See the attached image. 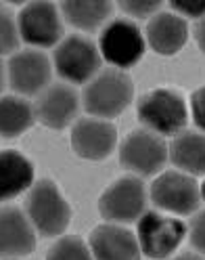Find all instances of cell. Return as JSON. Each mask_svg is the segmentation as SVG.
<instances>
[{"label":"cell","mask_w":205,"mask_h":260,"mask_svg":"<svg viewBox=\"0 0 205 260\" xmlns=\"http://www.w3.org/2000/svg\"><path fill=\"white\" fill-rule=\"evenodd\" d=\"M132 99V80L119 70H107L94 78L84 90V105L94 116L111 118L128 107Z\"/></svg>","instance_id":"cell-1"},{"label":"cell","mask_w":205,"mask_h":260,"mask_svg":"<svg viewBox=\"0 0 205 260\" xmlns=\"http://www.w3.org/2000/svg\"><path fill=\"white\" fill-rule=\"evenodd\" d=\"M29 218L44 235H59L69 222V206L51 181H40L34 185L27 198Z\"/></svg>","instance_id":"cell-2"},{"label":"cell","mask_w":205,"mask_h":260,"mask_svg":"<svg viewBox=\"0 0 205 260\" xmlns=\"http://www.w3.org/2000/svg\"><path fill=\"white\" fill-rule=\"evenodd\" d=\"M138 118L159 133L172 135L186 122V107L182 96L174 90L157 88L147 92L138 103Z\"/></svg>","instance_id":"cell-3"},{"label":"cell","mask_w":205,"mask_h":260,"mask_svg":"<svg viewBox=\"0 0 205 260\" xmlns=\"http://www.w3.org/2000/svg\"><path fill=\"white\" fill-rule=\"evenodd\" d=\"M101 51L105 59L117 65V68H128V65H134L143 57L145 42L138 27L132 21L115 19L103 29Z\"/></svg>","instance_id":"cell-4"},{"label":"cell","mask_w":205,"mask_h":260,"mask_svg":"<svg viewBox=\"0 0 205 260\" xmlns=\"http://www.w3.org/2000/svg\"><path fill=\"white\" fill-rule=\"evenodd\" d=\"M182 235H184V224L176 218L147 212L138 222L140 250L151 258H166L170 252H174Z\"/></svg>","instance_id":"cell-5"},{"label":"cell","mask_w":205,"mask_h":260,"mask_svg":"<svg viewBox=\"0 0 205 260\" xmlns=\"http://www.w3.org/2000/svg\"><path fill=\"white\" fill-rule=\"evenodd\" d=\"M55 65L63 78L71 82H84L99 68V53L94 44L82 36L65 38L55 53Z\"/></svg>","instance_id":"cell-6"},{"label":"cell","mask_w":205,"mask_h":260,"mask_svg":"<svg viewBox=\"0 0 205 260\" xmlns=\"http://www.w3.org/2000/svg\"><path fill=\"white\" fill-rule=\"evenodd\" d=\"M145 206V189L138 178L126 176L101 195V214L109 220H134Z\"/></svg>","instance_id":"cell-7"},{"label":"cell","mask_w":205,"mask_h":260,"mask_svg":"<svg viewBox=\"0 0 205 260\" xmlns=\"http://www.w3.org/2000/svg\"><path fill=\"white\" fill-rule=\"evenodd\" d=\"M166 155H168L166 143L153 133H147V130L130 133L121 143V151H119L124 166H128L130 170H136L140 174H151L159 170L166 161Z\"/></svg>","instance_id":"cell-8"},{"label":"cell","mask_w":205,"mask_h":260,"mask_svg":"<svg viewBox=\"0 0 205 260\" xmlns=\"http://www.w3.org/2000/svg\"><path fill=\"white\" fill-rule=\"evenodd\" d=\"M151 195H153V202L159 208L170 210V212H178V214L193 212L199 204L197 183L191 176L180 174V172L161 174L153 183Z\"/></svg>","instance_id":"cell-9"},{"label":"cell","mask_w":205,"mask_h":260,"mask_svg":"<svg viewBox=\"0 0 205 260\" xmlns=\"http://www.w3.org/2000/svg\"><path fill=\"white\" fill-rule=\"evenodd\" d=\"M19 27L23 40L29 44H38V46L55 44L61 36V21L57 7L51 3H44V0L29 3L19 15Z\"/></svg>","instance_id":"cell-10"},{"label":"cell","mask_w":205,"mask_h":260,"mask_svg":"<svg viewBox=\"0 0 205 260\" xmlns=\"http://www.w3.org/2000/svg\"><path fill=\"white\" fill-rule=\"evenodd\" d=\"M71 145L77 155L101 159L115 145V128L105 120H80L71 130Z\"/></svg>","instance_id":"cell-11"},{"label":"cell","mask_w":205,"mask_h":260,"mask_svg":"<svg viewBox=\"0 0 205 260\" xmlns=\"http://www.w3.org/2000/svg\"><path fill=\"white\" fill-rule=\"evenodd\" d=\"M9 78L15 90L34 94L38 92L51 78V65L42 53L23 51L15 55L9 63Z\"/></svg>","instance_id":"cell-12"},{"label":"cell","mask_w":205,"mask_h":260,"mask_svg":"<svg viewBox=\"0 0 205 260\" xmlns=\"http://www.w3.org/2000/svg\"><path fill=\"white\" fill-rule=\"evenodd\" d=\"M97 260H138V243L130 231L115 224L97 226L90 235Z\"/></svg>","instance_id":"cell-13"},{"label":"cell","mask_w":205,"mask_h":260,"mask_svg":"<svg viewBox=\"0 0 205 260\" xmlns=\"http://www.w3.org/2000/svg\"><path fill=\"white\" fill-rule=\"evenodd\" d=\"M0 246L7 256H25L34 250L36 237L29 222L17 208H5L0 216Z\"/></svg>","instance_id":"cell-14"},{"label":"cell","mask_w":205,"mask_h":260,"mask_svg":"<svg viewBox=\"0 0 205 260\" xmlns=\"http://www.w3.org/2000/svg\"><path fill=\"white\" fill-rule=\"evenodd\" d=\"M77 111V96L69 86H51L38 101V118L51 128H63Z\"/></svg>","instance_id":"cell-15"},{"label":"cell","mask_w":205,"mask_h":260,"mask_svg":"<svg viewBox=\"0 0 205 260\" xmlns=\"http://www.w3.org/2000/svg\"><path fill=\"white\" fill-rule=\"evenodd\" d=\"M147 36L157 53L174 55L186 42V23L174 13H159L149 21Z\"/></svg>","instance_id":"cell-16"},{"label":"cell","mask_w":205,"mask_h":260,"mask_svg":"<svg viewBox=\"0 0 205 260\" xmlns=\"http://www.w3.org/2000/svg\"><path fill=\"white\" fill-rule=\"evenodd\" d=\"M31 178H34V170L21 153L3 151L0 155V195L3 200L23 191L31 183Z\"/></svg>","instance_id":"cell-17"},{"label":"cell","mask_w":205,"mask_h":260,"mask_svg":"<svg viewBox=\"0 0 205 260\" xmlns=\"http://www.w3.org/2000/svg\"><path fill=\"white\" fill-rule=\"evenodd\" d=\"M172 161L195 174L205 172V135L182 133L172 143Z\"/></svg>","instance_id":"cell-18"},{"label":"cell","mask_w":205,"mask_h":260,"mask_svg":"<svg viewBox=\"0 0 205 260\" xmlns=\"http://www.w3.org/2000/svg\"><path fill=\"white\" fill-rule=\"evenodd\" d=\"M61 9L73 25L90 29L109 17L111 3L109 0H65Z\"/></svg>","instance_id":"cell-19"},{"label":"cell","mask_w":205,"mask_h":260,"mask_svg":"<svg viewBox=\"0 0 205 260\" xmlns=\"http://www.w3.org/2000/svg\"><path fill=\"white\" fill-rule=\"evenodd\" d=\"M31 122H34V113L25 101L17 96H5L3 105H0V130L5 137L23 133L25 128L31 126Z\"/></svg>","instance_id":"cell-20"},{"label":"cell","mask_w":205,"mask_h":260,"mask_svg":"<svg viewBox=\"0 0 205 260\" xmlns=\"http://www.w3.org/2000/svg\"><path fill=\"white\" fill-rule=\"evenodd\" d=\"M46 260H92L88 248L77 237H63L49 250Z\"/></svg>","instance_id":"cell-21"},{"label":"cell","mask_w":205,"mask_h":260,"mask_svg":"<svg viewBox=\"0 0 205 260\" xmlns=\"http://www.w3.org/2000/svg\"><path fill=\"white\" fill-rule=\"evenodd\" d=\"M157 7H159V0H121V9L138 17L153 13Z\"/></svg>","instance_id":"cell-22"},{"label":"cell","mask_w":205,"mask_h":260,"mask_svg":"<svg viewBox=\"0 0 205 260\" xmlns=\"http://www.w3.org/2000/svg\"><path fill=\"white\" fill-rule=\"evenodd\" d=\"M3 53H11L15 44H17V34H15V27L11 21V13L3 11Z\"/></svg>","instance_id":"cell-23"},{"label":"cell","mask_w":205,"mask_h":260,"mask_svg":"<svg viewBox=\"0 0 205 260\" xmlns=\"http://www.w3.org/2000/svg\"><path fill=\"white\" fill-rule=\"evenodd\" d=\"M191 241H193V246L197 250L205 252V210L193 218V224H191Z\"/></svg>","instance_id":"cell-24"},{"label":"cell","mask_w":205,"mask_h":260,"mask_svg":"<svg viewBox=\"0 0 205 260\" xmlns=\"http://www.w3.org/2000/svg\"><path fill=\"white\" fill-rule=\"evenodd\" d=\"M172 7L184 15H191V17H201V15H205V0H174Z\"/></svg>","instance_id":"cell-25"},{"label":"cell","mask_w":205,"mask_h":260,"mask_svg":"<svg viewBox=\"0 0 205 260\" xmlns=\"http://www.w3.org/2000/svg\"><path fill=\"white\" fill-rule=\"evenodd\" d=\"M191 107H193V118H195V122L205 130V86L199 88V90L193 94Z\"/></svg>","instance_id":"cell-26"},{"label":"cell","mask_w":205,"mask_h":260,"mask_svg":"<svg viewBox=\"0 0 205 260\" xmlns=\"http://www.w3.org/2000/svg\"><path fill=\"white\" fill-rule=\"evenodd\" d=\"M195 34H197V42H199V46H201V51L205 53V19L199 21V25H197V29H195Z\"/></svg>","instance_id":"cell-27"},{"label":"cell","mask_w":205,"mask_h":260,"mask_svg":"<svg viewBox=\"0 0 205 260\" xmlns=\"http://www.w3.org/2000/svg\"><path fill=\"white\" fill-rule=\"evenodd\" d=\"M174 260H203V258H199V256H195V254H182V256H178V258H174Z\"/></svg>","instance_id":"cell-28"},{"label":"cell","mask_w":205,"mask_h":260,"mask_svg":"<svg viewBox=\"0 0 205 260\" xmlns=\"http://www.w3.org/2000/svg\"><path fill=\"white\" fill-rule=\"evenodd\" d=\"M203 195H205V185H203Z\"/></svg>","instance_id":"cell-29"}]
</instances>
